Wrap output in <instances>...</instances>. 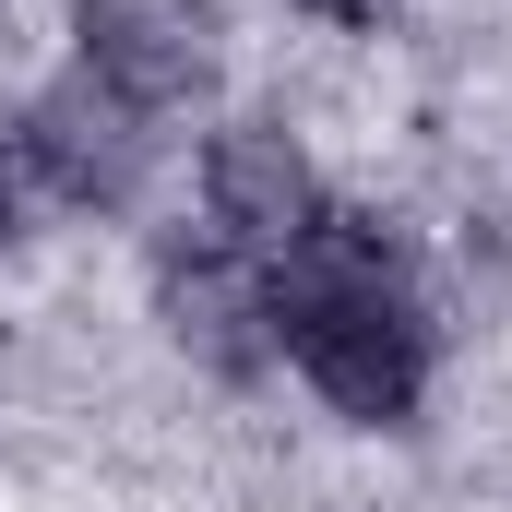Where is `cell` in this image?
Returning a JSON list of instances; mask_svg holds the SVG:
<instances>
[{
	"mask_svg": "<svg viewBox=\"0 0 512 512\" xmlns=\"http://www.w3.org/2000/svg\"><path fill=\"white\" fill-rule=\"evenodd\" d=\"M262 286H274V358L346 429H417L429 417L441 310H429V262L393 215L322 203V227L262 262Z\"/></svg>",
	"mask_w": 512,
	"mask_h": 512,
	"instance_id": "1",
	"label": "cell"
},
{
	"mask_svg": "<svg viewBox=\"0 0 512 512\" xmlns=\"http://www.w3.org/2000/svg\"><path fill=\"white\" fill-rule=\"evenodd\" d=\"M36 215H48V203H36V179H24V155H12V131H0V251H24Z\"/></svg>",
	"mask_w": 512,
	"mask_h": 512,
	"instance_id": "6",
	"label": "cell"
},
{
	"mask_svg": "<svg viewBox=\"0 0 512 512\" xmlns=\"http://www.w3.org/2000/svg\"><path fill=\"white\" fill-rule=\"evenodd\" d=\"M12 155H24V179H36V203L48 215H131L143 191H155V131L143 108H120L108 84H84V72H48L24 108H12Z\"/></svg>",
	"mask_w": 512,
	"mask_h": 512,
	"instance_id": "2",
	"label": "cell"
},
{
	"mask_svg": "<svg viewBox=\"0 0 512 512\" xmlns=\"http://www.w3.org/2000/svg\"><path fill=\"white\" fill-rule=\"evenodd\" d=\"M72 72L143 120H203L227 96V12L215 0H72Z\"/></svg>",
	"mask_w": 512,
	"mask_h": 512,
	"instance_id": "3",
	"label": "cell"
},
{
	"mask_svg": "<svg viewBox=\"0 0 512 512\" xmlns=\"http://www.w3.org/2000/svg\"><path fill=\"white\" fill-rule=\"evenodd\" d=\"M143 298H155V334L203 370V382H262L274 370V286L251 251H227L215 227H167L143 251Z\"/></svg>",
	"mask_w": 512,
	"mask_h": 512,
	"instance_id": "4",
	"label": "cell"
},
{
	"mask_svg": "<svg viewBox=\"0 0 512 512\" xmlns=\"http://www.w3.org/2000/svg\"><path fill=\"white\" fill-rule=\"evenodd\" d=\"M191 179H203V227L227 251H251V262L298 251L322 227V203H334V179L310 167V143L274 120V108H227V120L203 131V167Z\"/></svg>",
	"mask_w": 512,
	"mask_h": 512,
	"instance_id": "5",
	"label": "cell"
}]
</instances>
